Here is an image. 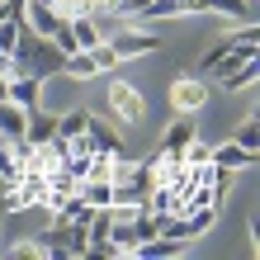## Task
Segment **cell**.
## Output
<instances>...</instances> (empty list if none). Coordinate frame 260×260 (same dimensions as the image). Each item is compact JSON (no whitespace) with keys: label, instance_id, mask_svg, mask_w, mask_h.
Here are the masks:
<instances>
[{"label":"cell","instance_id":"1","mask_svg":"<svg viewBox=\"0 0 260 260\" xmlns=\"http://www.w3.org/2000/svg\"><path fill=\"white\" fill-rule=\"evenodd\" d=\"M109 109H114V118H123V123H142L147 118V95L137 90L133 81H109Z\"/></svg>","mask_w":260,"mask_h":260},{"label":"cell","instance_id":"2","mask_svg":"<svg viewBox=\"0 0 260 260\" xmlns=\"http://www.w3.org/2000/svg\"><path fill=\"white\" fill-rule=\"evenodd\" d=\"M171 104H175V114H199L208 104V85L199 81V71H180L171 81Z\"/></svg>","mask_w":260,"mask_h":260},{"label":"cell","instance_id":"3","mask_svg":"<svg viewBox=\"0 0 260 260\" xmlns=\"http://www.w3.org/2000/svg\"><path fill=\"white\" fill-rule=\"evenodd\" d=\"M109 48L118 62H128V57H147L161 48V34H151V28H118V34L109 38Z\"/></svg>","mask_w":260,"mask_h":260},{"label":"cell","instance_id":"4","mask_svg":"<svg viewBox=\"0 0 260 260\" xmlns=\"http://www.w3.org/2000/svg\"><path fill=\"white\" fill-rule=\"evenodd\" d=\"M62 62H67V52L57 48L52 38H43L34 48V57H28V71H34L38 81H48V76H62Z\"/></svg>","mask_w":260,"mask_h":260},{"label":"cell","instance_id":"5","mask_svg":"<svg viewBox=\"0 0 260 260\" xmlns=\"http://www.w3.org/2000/svg\"><path fill=\"white\" fill-rule=\"evenodd\" d=\"M38 95H43V81H38L34 71L10 76V85H5V100H14L19 109H38Z\"/></svg>","mask_w":260,"mask_h":260},{"label":"cell","instance_id":"6","mask_svg":"<svg viewBox=\"0 0 260 260\" xmlns=\"http://www.w3.org/2000/svg\"><path fill=\"white\" fill-rule=\"evenodd\" d=\"M208 161L222 166V171H246V166L255 161V151H246L241 142H232V137H227L222 147H208Z\"/></svg>","mask_w":260,"mask_h":260},{"label":"cell","instance_id":"7","mask_svg":"<svg viewBox=\"0 0 260 260\" xmlns=\"http://www.w3.org/2000/svg\"><path fill=\"white\" fill-rule=\"evenodd\" d=\"M24 24L34 28L38 38H52V34H57V24H62V19L52 14V5H48V0H24Z\"/></svg>","mask_w":260,"mask_h":260},{"label":"cell","instance_id":"8","mask_svg":"<svg viewBox=\"0 0 260 260\" xmlns=\"http://www.w3.org/2000/svg\"><path fill=\"white\" fill-rule=\"evenodd\" d=\"M189 142H194V118H189V114H180L175 123L166 128V137H161V147H156V151H161V156H180Z\"/></svg>","mask_w":260,"mask_h":260},{"label":"cell","instance_id":"9","mask_svg":"<svg viewBox=\"0 0 260 260\" xmlns=\"http://www.w3.org/2000/svg\"><path fill=\"white\" fill-rule=\"evenodd\" d=\"M57 137V114H43V109H28V123H24V142L28 147H43Z\"/></svg>","mask_w":260,"mask_h":260},{"label":"cell","instance_id":"10","mask_svg":"<svg viewBox=\"0 0 260 260\" xmlns=\"http://www.w3.org/2000/svg\"><path fill=\"white\" fill-rule=\"evenodd\" d=\"M24 123H28V109H19L14 100H0V137H5V142H19Z\"/></svg>","mask_w":260,"mask_h":260},{"label":"cell","instance_id":"11","mask_svg":"<svg viewBox=\"0 0 260 260\" xmlns=\"http://www.w3.org/2000/svg\"><path fill=\"white\" fill-rule=\"evenodd\" d=\"M85 133H90V142H95V151H104V156H123V142H118V133H114V128H104L95 114H90Z\"/></svg>","mask_w":260,"mask_h":260},{"label":"cell","instance_id":"12","mask_svg":"<svg viewBox=\"0 0 260 260\" xmlns=\"http://www.w3.org/2000/svg\"><path fill=\"white\" fill-rule=\"evenodd\" d=\"M213 81H218L227 95H237V90H251V85H255V57H251V62H241V67H232L227 76H213Z\"/></svg>","mask_w":260,"mask_h":260},{"label":"cell","instance_id":"13","mask_svg":"<svg viewBox=\"0 0 260 260\" xmlns=\"http://www.w3.org/2000/svg\"><path fill=\"white\" fill-rule=\"evenodd\" d=\"M71 34H76V48H95V43H104V28L95 14H81V19H67Z\"/></svg>","mask_w":260,"mask_h":260},{"label":"cell","instance_id":"14","mask_svg":"<svg viewBox=\"0 0 260 260\" xmlns=\"http://www.w3.org/2000/svg\"><path fill=\"white\" fill-rule=\"evenodd\" d=\"M90 123V109H67V114H57V142H71V137H81Z\"/></svg>","mask_w":260,"mask_h":260},{"label":"cell","instance_id":"15","mask_svg":"<svg viewBox=\"0 0 260 260\" xmlns=\"http://www.w3.org/2000/svg\"><path fill=\"white\" fill-rule=\"evenodd\" d=\"M204 10H218L222 19H232V24H246V19H255L251 0H204Z\"/></svg>","mask_w":260,"mask_h":260},{"label":"cell","instance_id":"16","mask_svg":"<svg viewBox=\"0 0 260 260\" xmlns=\"http://www.w3.org/2000/svg\"><path fill=\"white\" fill-rule=\"evenodd\" d=\"M76 194H81L90 208H109L114 204V185H109V180H81V189H76Z\"/></svg>","mask_w":260,"mask_h":260},{"label":"cell","instance_id":"17","mask_svg":"<svg viewBox=\"0 0 260 260\" xmlns=\"http://www.w3.org/2000/svg\"><path fill=\"white\" fill-rule=\"evenodd\" d=\"M48 5H52L57 19H81V14H95L100 10L95 0H48Z\"/></svg>","mask_w":260,"mask_h":260},{"label":"cell","instance_id":"18","mask_svg":"<svg viewBox=\"0 0 260 260\" xmlns=\"http://www.w3.org/2000/svg\"><path fill=\"white\" fill-rule=\"evenodd\" d=\"M19 28H24V14H19V19H0V52L14 57V48H19Z\"/></svg>","mask_w":260,"mask_h":260},{"label":"cell","instance_id":"19","mask_svg":"<svg viewBox=\"0 0 260 260\" xmlns=\"http://www.w3.org/2000/svg\"><path fill=\"white\" fill-rule=\"evenodd\" d=\"M227 48H232V43H227V34H222V38H213V48L204 52V62H199V76H208L213 67H218V62H222V52H227Z\"/></svg>","mask_w":260,"mask_h":260},{"label":"cell","instance_id":"20","mask_svg":"<svg viewBox=\"0 0 260 260\" xmlns=\"http://www.w3.org/2000/svg\"><path fill=\"white\" fill-rule=\"evenodd\" d=\"M38 255H48V241H19L10 251V260H38Z\"/></svg>","mask_w":260,"mask_h":260},{"label":"cell","instance_id":"21","mask_svg":"<svg viewBox=\"0 0 260 260\" xmlns=\"http://www.w3.org/2000/svg\"><path fill=\"white\" fill-rule=\"evenodd\" d=\"M232 142H241L246 151H255V147H260V128H255V123H241V133L232 137Z\"/></svg>","mask_w":260,"mask_h":260},{"label":"cell","instance_id":"22","mask_svg":"<svg viewBox=\"0 0 260 260\" xmlns=\"http://www.w3.org/2000/svg\"><path fill=\"white\" fill-rule=\"evenodd\" d=\"M5 85H10V81H5V76H0V100H5Z\"/></svg>","mask_w":260,"mask_h":260}]
</instances>
